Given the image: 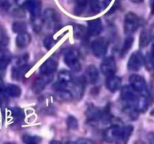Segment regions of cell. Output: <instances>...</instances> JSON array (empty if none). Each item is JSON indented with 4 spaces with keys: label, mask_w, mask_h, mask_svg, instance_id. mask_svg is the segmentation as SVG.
<instances>
[{
    "label": "cell",
    "mask_w": 154,
    "mask_h": 144,
    "mask_svg": "<svg viewBox=\"0 0 154 144\" xmlns=\"http://www.w3.org/2000/svg\"><path fill=\"white\" fill-rule=\"evenodd\" d=\"M121 99L123 103L125 104V107L129 110H134L136 104L137 98L135 94V92L132 88L130 86H126L123 87L121 90Z\"/></svg>",
    "instance_id": "6da1fadb"
},
{
    "label": "cell",
    "mask_w": 154,
    "mask_h": 144,
    "mask_svg": "<svg viewBox=\"0 0 154 144\" xmlns=\"http://www.w3.org/2000/svg\"><path fill=\"white\" fill-rule=\"evenodd\" d=\"M64 62L72 70L78 72L81 70V64L79 60V52L75 49H70L66 53Z\"/></svg>",
    "instance_id": "7a4b0ae2"
},
{
    "label": "cell",
    "mask_w": 154,
    "mask_h": 144,
    "mask_svg": "<svg viewBox=\"0 0 154 144\" xmlns=\"http://www.w3.org/2000/svg\"><path fill=\"white\" fill-rule=\"evenodd\" d=\"M43 22L48 28L57 29L60 26V18L54 9L48 8L45 10L43 15Z\"/></svg>",
    "instance_id": "3957f363"
},
{
    "label": "cell",
    "mask_w": 154,
    "mask_h": 144,
    "mask_svg": "<svg viewBox=\"0 0 154 144\" xmlns=\"http://www.w3.org/2000/svg\"><path fill=\"white\" fill-rule=\"evenodd\" d=\"M108 40L104 37H99L95 39L91 44V49L95 56L102 58L108 52Z\"/></svg>",
    "instance_id": "277c9868"
},
{
    "label": "cell",
    "mask_w": 154,
    "mask_h": 144,
    "mask_svg": "<svg viewBox=\"0 0 154 144\" xmlns=\"http://www.w3.org/2000/svg\"><path fill=\"white\" fill-rule=\"evenodd\" d=\"M140 26V19L135 14L129 12L126 14L123 22L124 32L126 34H131L135 32Z\"/></svg>",
    "instance_id": "5b68a950"
},
{
    "label": "cell",
    "mask_w": 154,
    "mask_h": 144,
    "mask_svg": "<svg viewBox=\"0 0 154 144\" xmlns=\"http://www.w3.org/2000/svg\"><path fill=\"white\" fill-rule=\"evenodd\" d=\"M130 86L135 92H139L145 96L147 93V83L144 77L138 74H132L129 76Z\"/></svg>",
    "instance_id": "8992f818"
},
{
    "label": "cell",
    "mask_w": 154,
    "mask_h": 144,
    "mask_svg": "<svg viewBox=\"0 0 154 144\" xmlns=\"http://www.w3.org/2000/svg\"><path fill=\"white\" fill-rule=\"evenodd\" d=\"M100 68L102 73L107 77L112 76V75H115L117 67L114 57L108 56L104 58L101 63Z\"/></svg>",
    "instance_id": "52a82bcc"
},
{
    "label": "cell",
    "mask_w": 154,
    "mask_h": 144,
    "mask_svg": "<svg viewBox=\"0 0 154 144\" xmlns=\"http://www.w3.org/2000/svg\"><path fill=\"white\" fill-rule=\"evenodd\" d=\"M144 62V58L142 53L139 51L133 52L129 57V59L128 61V69L132 71H136L140 70L143 66Z\"/></svg>",
    "instance_id": "ba28073f"
},
{
    "label": "cell",
    "mask_w": 154,
    "mask_h": 144,
    "mask_svg": "<svg viewBox=\"0 0 154 144\" xmlns=\"http://www.w3.org/2000/svg\"><path fill=\"white\" fill-rule=\"evenodd\" d=\"M85 82L84 78H78V79L73 80L71 82L70 86L71 88L69 92L72 94V97L76 98H82L84 92V87H85Z\"/></svg>",
    "instance_id": "9c48e42d"
},
{
    "label": "cell",
    "mask_w": 154,
    "mask_h": 144,
    "mask_svg": "<svg viewBox=\"0 0 154 144\" xmlns=\"http://www.w3.org/2000/svg\"><path fill=\"white\" fill-rule=\"evenodd\" d=\"M23 7L28 10L34 19H37L40 14L42 3L40 0H25Z\"/></svg>",
    "instance_id": "30bf717a"
},
{
    "label": "cell",
    "mask_w": 154,
    "mask_h": 144,
    "mask_svg": "<svg viewBox=\"0 0 154 144\" xmlns=\"http://www.w3.org/2000/svg\"><path fill=\"white\" fill-rule=\"evenodd\" d=\"M58 67V62L53 58H49L45 60L41 65L39 70L43 75H54Z\"/></svg>",
    "instance_id": "8fae6325"
},
{
    "label": "cell",
    "mask_w": 154,
    "mask_h": 144,
    "mask_svg": "<svg viewBox=\"0 0 154 144\" xmlns=\"http://www.w3.org/2000/svg\"><path fill=\"white\" fill-rule=\"evenodd\" d=\"M53 75H43L38 76L32 83V90L35 93H39L52 80Z\"/></svg>",
    "instance_id": "7c38bea8"
},
{
    "label": "cell",
    "mask_w": 154,
    "mask_h": 144,
    "mask_svg": "<svg viewBox=\"0 0 154 144\" xmlns=\"http://www.w3.org/2000/svg\"><path fill=\"white\" fill-rule=\"evenodd\" d=\"M103 30V26L101 19H94L91 20L88 22V26H87V32L89 34L92 36H97L102 33Z\"/></svg>",
    "instance_id": "4fadbf2b"
},
{
    "label": "cell",
    "mask_w": 154,
    "mask_h": 144,
    "mask_svg": "<svg viewBox=\"0 0 154 144\" xmlns=\"http://www.w3.org/2000/svg\"><path fill=\"white\" fill-rule=\"evenodd\" d=\"M99 77V73L95 65H89L85 70L84 80L90 84H95Z\"/></svg>",
    "instance_id": "5bb4252c"
},
{
    "label": "cell",
    "mask_w": 154,
    "mask_h": 144,
    "mask_svg": "<svg viewBox=\"0 0 154 144\" xmlns=\"http://www.w3.org/2000/svg\"><path fill=\"white\" fill-rule=\"evenodd\" d=\"M121 78L116 76V75H112V76H108L106 80H105L106 88L110 92H112L117 91L120 88V86H121Z\"/></svg>",
    "instance_id": "9a60e30c"
},
{
    "label": "cell",
    "mask_w": 154,
    "mask_h": 144,
    "mask_svg": "<svg viewBox=\"0 0 154 144\" xmlns=\"http://www.w3.org/2000/svg\"><path fill=\"white\" fill-rule=\"evenodd\" d=\"M132 131H133L132 125H126L124 127H122L120 136L115 141L116 144H126L127 141L129 140V136L132 135Z\"/></svg>",
    "instance_id": "2e32d148"
},
{
    "label": "cell",
    "mask_w": 154,
    "mask_h": 144,
    "mask_svg": "<svg viewBox=\"0 0 154 144\" xmlns=\"http://www.w3.org/2000/svg\"><path fill=\"white\" fill-rule=\"evenodd\" d=\"M122 127L120 125H113L108 128L105 133V137L108 141H114L115 142L117 138L120 136V134L121 132Z\"/></svg>",
    "instance_id": "e0dca14e"
},
{
    "label": "cell",
    "mask_w": 154,
    "mask_h": 144,
    "mask_svg": "<svg viewBox=\"0 0 154 144\" xmlns=\"http://www.w3.org/2000/svg\"><path fill=\"white\" fill-rule=\"evenodd\" d=\"M30 42H31V36L29 33L24 32L18 34L16 38V45L20 49L26 47Z\"/></svg>",
    "instance_id": "ac0fdd59"
},
{
    "label": "cell",
    "mask_w": 154,
    "mask_h": 144,
    "mask_svg": "<svg viewBox=\"0 0 154 144\" xmlns=\"http://www.w3.org/2000/svg\"><path fill=\"white\" fill-rule=\"evenodd\" d=\"M5 94L7 96L11 98H19L21 95V88L19 86L15 85V84H10L5 87L4 90Z\"/></svg>",
    "instance_id": "d6986e66"
},
{
    "label": "cell",
    "mask_w": 154,
    "mask_h": 144,
    "mask_svg": "<svg viewBox=\"0 0 154 144\" xmlns=\"http://www.w3.org/2000/svg\"><path fill=\"white\" fill-rule=\"evenodd\" d=\"M72 80H73V78H72V74L68 70H61L59 73L57 82H60V83L69 85Z\"/></svg>",
    "instance_id": "ffe728a7"
},
{
    "label": "cell",
    "mask_w": 154,
    "mask_h": 144,
    "mask_svg": "<svg viewBox=\"0 0 154 144\" xmlns=\"http://www.w3.org/2000/svg\"><path fill=\"white\" fill-rule=\"evenodd\" d=\"M152 39V34L147 29H144L141 32L139 39V45L141 47H144L150 44Z\"/></svg>",
    "instance_id": "44dd1931"
},
{
    "label": "cell",
    "mask_w": 154,
    "mask_h": 144,
    "mask_svg": "<svg viewBox=\"0 0 154 144\" xmlns=\"http://www.w3.org/2000/svg\"><path fill=\"white\" fill-rule=\"evenodd\" d=\"M87 118L90 121H96L102 117L103 114L102 113V111L96 107L89 108L87 110Z\"/></svg>",
    "instance_id": "7402d4cb"
},
{
    "label": "cell",
    "mask_w": 154,
    "mask_h": 144,
    "mask_svg": "<svg viewBox=\"0 0 154 144\" xmlns=\"http://www.w3.org/2000/svg\"><path fill=\"white\" fill-rule=\"evenodd\" d=\"M134 38L132 36H128L126 38L124 42H123V46H122L121 51H120V56L123 57L129 52L130 50L131 47H132V44H133Z\"/></svg>",
    "instance_id": "603a6c76"
},
{
    "label": "cell",
    "mask_w": 154,
    "mask_h": 144,
    "mask_svg": "<svg viewBox=\"0 0 154 144\" xmlns=\"http://www.w3.org/2000/svg\"><path fill=\"white\" fill-rule=\"evenodd\" d=\"M11 113L14 120L17 122H21L22 121H23L25 114H24L23 110L21 108L14 107L11 111Z\"/></svg>",
    "instance_id": "cb8c5ba5"
},
{
    "label": "cell",
    "mask_w": 154,
    "mask_h": 144,
    "mask_svg": "<svg viewBox=\"0 0 154 144\" xmlns=\"http://www.w3.org/2000/svg\"><path fill=\"white\" fill-rule=\"evenodd\" d=\"M87 4H88V2H87V0H78V2L75 4V8H74V12H75V14L80 16L83 13H84L86 8H87Z\"/></svg>",
    "instance_id": "d4e9b609"
},
{
    "label": "cell",
    "mask_w": 154,
    "mask_h": 144,
    "mask_svg": "<svg viewBox=\"0 0 154 144\" xmlns=\"http://www.w3.org/2000/svg\"><path fill=\"white\" fill-rule=\"evenodd\" d=\"M11 62V58L7 55H3L0 56V76L4 74L6 68Z\"/></svg>",
    "instance_id": "484cf974"
},
{
    "label": "cell",
    "mask_w": 154,
    "mask_h": 144,
    "mask_svg": "<svg viewBox=\"0 0 154 144\" xmlns=\"http://www.w3.org/2000/svg\"><path fill=\"white\" fill-rule=\"evenodd\" d=\"M26 24L22 21H17V22H14L12 25V30L14 32L17 33V34L26 32Z\"/></svg>",
    "instance_id": "4316f807"
},
{
    "label": "cell",
    "mask_w": 154,
    "mask_h": 144,
    "mask_svg": "<svg viewBox=\"0 0 154 144\" xmlns=\"http://www.w3.org/2000/svg\"><path fill=\"white\" fill-rule=\"evenodd\" d=\"M147 106H148V103H147V100L146 98V96L142 95L141 98L137 99L136 104H135V108L136 110L140 111H144L147 110Z\"/></svg>",
    "instance_id": "83f0119b"
},
{
    "label": "cell",
    "mask_w": 154,
    "mask_h": 144,
    "mask_svg": "<svg viewBox=\"0 0 154 144\" xmlns=\"http://www.w3.org/2000/svg\"><path fill=\"white\" fill-rule=\"evenodd\" d=\"M22 140L25 144H38L42 140V138L38 136L25 134L23 136Z\"/></svg>",
    "instance_id": "f1b7e54d"
},
{
    "label": "cell",
    "mask_w": 154,
    "mask_h": 144,
    "mask_svg": "<svg viewBox=\"0 0 154 144\" xmlns=\"http://www.w3.org/2000/svg\"><path fill=\"white\" fill-rule=\"evenodd\" d=\"M74 32H75V37H77V38L81 39L86 38V36L88 34L87 29H86L85 27L80 25H78L75 26V29H74Z\"/></svg>",
    "instance_id": "f546056e"
},
{
    "label": "cell",
    "mask_w": 154,
    "mask_h": 144,
    "mask_svg": "<svg viewBox=\"0 0 154 144\" xmlns=\"http://www.w3.org/2000/svg\"><path fill=\"white\" fill-rule=\"evenodd\" d=\"M90 10L93 14H97L102 10V4L99 2V0H90Z\"/></svg>",
    "instance_id": "4dcf8cb0"
},
{
    "label": "cell",
    "mask_w": 154,
    "mask_h": 144,
    "mask_svg": "<svg viewBox=\"0 0 154 144\" xmlns=\"http://www.w3.org/2000/svg\"><path fill=\"white\" fill-rule=\"evenodd\" d=\"M67 125L71 130H75L78 128V121L73 116H69L67 118Z\"/></svg>",
    "instance_id": "1f68e13d"
},
{
    "label": "cell",
    "mask_w": 154,
    "mask_h": 144,
    "mask_svg": "<svg viewBox=\"0 0 154 144\" xmlns=\"http://www.w3.org/2000/svg\"><path fill=\"white\" fill-rule=\"evenodd\" d=\"M56 43H57L56 40L52 37H51V36H48L44 40V46L46 47V49L48 50L51 49L56 44Z\"/></svg>",
    "instance_id": "d6a6232c"
},
{
    "label": "cell",
    "mask_w": 154,
    "mask_h": 144,
    "mask_svg": "<svg viewBox=\"0 0 154 144\" xmlns=\"http://www.w3.org/2000/svg\"><path fill=\"white\" fill-rule=\"evenodd\" d=\"M9 8V4L7 1H0V10H7Z\"/></svg>",
    "instance_id": "836d02e7"
},
{
    "label": "cell",
    "mask_w": 154,
    "mask_h": 144,
    "mask_svg": "<svg viewBox=\"0 0 154 144\" xmlns=\"http://www.w3.org/2000/svg\"><path fill=\"white\" fill-rule=\"evenodd\" d=\"M150 61L151 63V67L153 66L154 68V44L152 46L151 52H150Z\"/></svg>",
    "instance_id": "e575fe53"
},
{
    "label": "cell",
    "mask_w": 154,
    "mask_h": 144,
    "mask_svg": "<svg viewBox=\"0 0 154 144\" xmlns=\"http://www.w3.org/2000/svg\"><path fill=\"white\" fill-rule=\"evenodd\" d=\"M75 144H91L89 140L85 139H79Z\"/></svg>",
    "instance_id": "d590c367"
},
{
    "label": "cell",
    "mask_w": 154,
    "mask_h": 144,
    "mask_svg": "<svg viewBox=\"0 0 154 144\" xmlns=\"http://www.w3.org/2000/svg\"><path fill=\"white\" fill-rule=\"evenodd\" d=\"M5 88V84L3 82L2 79V76H0V92L3 91Z\"/></svg>",
    "instance_id": "8d00e7d4"
},
{
    "label": "cell",
    "mask_w": 154,
    "mask_h": 144,
    "mask_svg": "<svg viewBox=\"0 0 154 144\" xmlns=\"http://www.w3.org/2000/svg\"><path fill=\"white\" fill-rule=\"evenodd\" d=\"M151 13L154 14V0H153L151 3Z\"/></svg>",
    "instance_id": "74e56055"
},
{
    "label": "cell",
    "mask_w": 154,
    "mask_h": 144,
    "mask_svg": "<svg viewBox=\"0 0 154 144\" xmlns=\"http://www.w3.org/2000/svg\"><path fill=\"white\" fill-rule=\"evenodd\" d=\"M132 2H133L135 3H141L142 2H144V0H131Z\"/></svg>",
    "instance_id": "f35d334b"
},
{
    "label": "cell",
    "mask_w": 154,
    "mask_h": 144,
    "mask_svg": "<svg viewBox=\"0 0 154 144\" xmlns=\"http://www.w3.org/2000/svg\"><path fill=\"white\" fill-rule=\"evenodd\" d=\"M50 144H61L60 142H58V141H56V140H54L52 141V142H51V143Z\"/></svg>",
    "instance_id": "ab89813d"
},
{
    "label": "cell",
    "mask_w": 154,
    "mask_h": 144,
    "mask_svg": "<svg viewBox=\"0 0 154 144\" xmlns=\"http://www.w3.org/2000/svg\"><path fill=\"white\" fill-rule=\"evenodd\" d=\"M8 144H13V143H8Z\"/></svg>",
    "instance_id": "60d3db41"
}]
</instances>
